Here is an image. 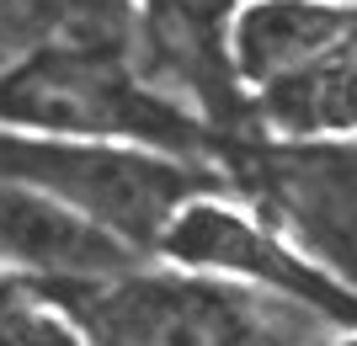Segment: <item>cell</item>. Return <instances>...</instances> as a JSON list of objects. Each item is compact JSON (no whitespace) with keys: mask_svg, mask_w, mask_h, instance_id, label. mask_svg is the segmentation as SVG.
<instances>
[{"mask_svg":"<svg viewBox=\"0 0 357 346\" xmlns=\"http://www.w3.org/2000/svg\"><path fill=\"white\" fill-rule=\"evenodd\" d=\"M139 0H0V70L32 54L134 59Z\"/></svg>","mask_w":357,"mask_h":346,"instance_id":"9c48e42d","label":"cell"},{"mask_svg":"<svg viewBox=\"0 0 357 346\" xmlns=\"http://www.w3.org/2000/svg\"><path fill=\"white\" fill-rule=\"evenodd\" d=\"M144 251L96 229L54 197L0 181V272L22 283H96L128 267H144Z\"/></svg>","mask_w":357,"mask_h":346,"instance_id":"52a82bcc","label":"cell"},{"mask_svg":"<svg viewBox=\"0 0 357 346\" xmlns=\"http://www.w3.org/2000/svg\"><path fill=\"white\" fill-rule=\"evenodd\" d=\"M347 6H357V0H347Z\"/></svg>","mask_w":357,"mask_h":346,"instance_id":"8fae6325","label":"cell"},{"mask_svg":"<svg viewBox=\"0 0 357 346\" xmlns=\"http://www.w3.org/2000/svg\"><path fill=\"white\" fill-rule=\"evenodd\" d=\"M224 197L229 192L192 197L165 224L155 256L171 261V267H187V272H213V277H229V283L278 293L288 304L314 309L342 336H357V293L352 288L336 283L326 267H314L304 251H294L245 203H224Z\"/></svg>","mask_w":357,"mask_h":346,"instance_id":"5b68a950","label":"cell"},{"mask_svg":"<svg viewBox=\"0 0 357 346\" xmlns=\"http://www.w3.org/2000/svg\"><path fill=\"white\" fill-rule=\"evenodd\" d=\"M0 128L139 144L176 160H203V166H219L229 144L192 107L149 86L134 70V59H107V54H32L22 64H6Z\"/></svg>","mask_w":357,"mask_h":346,"instance_id":"7a4b0ae2","label":"cell"},{"mask_svg":"<svg viewBox=\"0 0 357 346\" xmlns=\"http://www.w3.org/2000/svg\"><path fill=\"white\" fill-rule=\"evenodd\" d=\"M80 346H326L336 325L278 293L187 267H128L96 283H32Z\"/></svg>","mask_w":357,"mask_h":346,"instance_id":"6da1fadb","label":"cell"},{"mask_svg":"<svg viewBox=\"0 0 357 346\" xmlns=\"http://www.w3.org/2000/svg\"><path fill=\"white\" fill-rule=\"evenodd\" d=\"M0 346H80V336L32 283L0 272Z\"/></svg>","mask_w":357,"mask_h":346,"instance_id":"30bf717a","label":"cell"},{"mask_svg":"<svg viewBox=\"0 0 357 346\" xmlns=\"http://www.w3.org/2000/svg\"><path fill=\"white\" fill-rule=\"evenodd\" d=\"M219 171L261 224L357 293V139L235 134Z\"/></svg>","mask_w":357,"mask_h":346,"instance_id":"277c9868","label":"cell"},{"mask_svg":"<svg viewBox=\"0 0 357 346\" xmlns=\"http://www.w3.org/2000/svg\"><path fill=\"white\" fill-rule=\"evenodd\" d=\"M0 181L54 197L144 256H155L165 224L192 197L229 192V176L203 160H176L107 139L22 134V128H0Z\"/></svg>","mask_w":357,"mask_h":346,"instance_id":"3957f363","label":"cell"},{"mask_svg":"<svg viewBox=\"0 0 357 346\" xmlns=\"http://www.w3.org/2000/svg\"><path fill=\"white\" fill-rule=\"evenodd\" d=\"M240 0H139L134 59L149 86L192 107L213 134H251L245 91L229 59V22Z\"/></svg>","mask_w":357,"mask_h":346,"instance_id":"8992f818","label":"cell"},{"mask_svg":"<svg viewBox=\"0 0 357 346\" xmlns=\"http://www.w3.org/2000/svg\"><path fill=\"white\" fill-rule=\"evenodd\" d=\"M245 112L272 139H357V6L298 75L256 91Z\"/></svg>","mask_w":357,"mask_h":346,"instance_id":"ba28073f","label":"cell"}]
</instances>
